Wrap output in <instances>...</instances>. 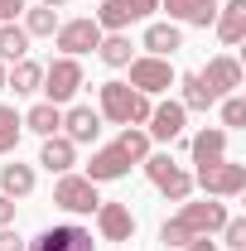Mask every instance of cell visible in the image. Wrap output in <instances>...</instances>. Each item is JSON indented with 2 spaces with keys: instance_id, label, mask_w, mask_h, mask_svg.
I'll return each mask as SVG.
<instances>
[{
  "instance_id": "cell-1",
  "label": "cell",
  "mask_w": 246,
  "mask_h": 251,
  "mask_svg": "<svg viewBox=\"0 0 246 251\" xmlns=\"http://www.w3.org/2000/svg\"><path fill=\"white\" fill-rule=\"evenodd\" d=\"M193 184L203 188L208 198H237V193L246 188V164H237V159H213V164H198Z\"/></svg>"
},
{
  "instance_id": "cell-2",
  "label": "cell",
  "mask_w": 246,
  "mask_h": 251,
  "mask_svg": "<svg viewBox=\"0 0 246 251\" xmlns=\"http://www.w3.org/2000/svg\"><path fill=\"white\" fill-rule=\"evenodd\" d=\"M44 97L53 101V106H63V101H73V97L82 92V63L77 58H53L49 68H44Z\"/></svg>"
},
{
  "instance_id": "cell-3",
  "label": "cell",
  "mask_w": 246,
  "mask_h": 251,
  "mask_svg": "<svg viewBox=\"0 0 246 251\" xmlns=\"http://www.w3.org/2000/svg\"><path fill=\"white\" fill-rule=\"evenodd\" d=\"M53 203H58L63 213H97L101 208V198H97V184L87 174H58V184H53Z\"/></svg>"
},
{
  "instance_id": "cell-4",
  "label": "cell",
  "mask_w": 246,
  "mask_h": 251,
  "mask_svg": "<svg viewBox=\"0 0 246 251\" xmlns=\"http://www.w3.org/2000/svg\"><path fill=\"white\" fill-rule=\"evenodd\" d=\"M130 68V87L135 92H145V97H159V92H169L174 87V68H169V58H130L125 63Z\"/></svg>"
},
{
  "instance_id": "cell-5",
  "label": "cell",
  "mask_w": 246,
  "mask_h": 251,
  "mask_svg": "<svg viewBox=\"0 0 246 251\" xmlns=\"http://www.w3.org/2000/svg\"><path fill=\"white\" fill-rule=\"evenodd\" d=\"M58 49H63V58H82V53H92L97 44H101V29H97V20L92 15H82V20H68V25H58Z\"/></svg>"
},
{
  "instance_id": "cell-6",
  "label": "cell",
  "mask_w": 246,
  "mask_h": 251,
  "mask_svg": "<svg viewBox=\"0 0 246 251\" xmlns=\"http://www.w3.org/2000/svg\"><path fill=\"white\" fill-rule=\"evenodd\" d=\"M25 251H97V247H92V232H87V227L63 222V227H44Z\"/></svg>"
},
{
  "instance_id": "cell-7",
  "label": "cell",
  "mask_w": 246,
  "mask_h": 251,
  "mask_svg": "<svg viewBox=\"0 0 246 251\" xmlns=\"http://www.w3.org/2000/svg\"><path fill=\"white\" fill-rule=\"evenodd\" d=\"M179 222L193 237H213L227 222V203H217V198H208V203H179Z\"/></svg>"
},
{
  "instance_id": "cell-8",
  "label": "cell",
  "mask_w": 246,
  "mask_h": 251,
  "mask_svg": "<svg viewBox=\"0 0 246 251\" xmlns=\"http://www.w3.org/2000/svg\"><path fill=\"white\" fill-rule=\"evenodd\" d=\"M97 97H101V116H106V121L130 126L135 101H140V92H135L130 82H101V87H97Z\"/></svg>"
},
{
  "instance_id": "cell-9",
  "label": "cell",
  "mask_w": 246,
  "mask_h": 251,
  "mask_svg": "<svg viewBox=\"0 0 246 251\" xmlns=\"http://www.w3.org/2000/svg\"><path fill=\"white\" fill-rule=\"evenodd\" d=\"M198 77H203V87L213 97H232L242 87V63L232 58V53H217V58H208V68H203Z\"/></svg>"
},
{
  "instance_id": "cell-10",
  "label": "cell",
  "mask_w": 246,
  "mask_h": 251,
  "mask_svg": "<svg viewBox=\"0 0 246 251\" xmlns=\"http://www.w3.org/2000/svg\"><path fill=\"white\" fill-rule=\"evenodd\" d=\"M97 232H101V242H130L135 237V213L125 203H101L97 208Z\"/></svg>"
},
{
  "instance_id": "cell-11",
  "label": "cell",
  "mask_w": 246,
  "mask_h": 251,
  "mask_svg": "<svg viewBox=\"0 0 246 251\" xmlns=\"http://www.w3.org/2000/svg\"><path fill=\"white\" fill-rule=\"evenodd\" d=\"M184 121H188V111L184 106H179V101H159V106H150V130H145V135H150V140H179V135H184Z\"/></svg>"
},
{
  "instance_id": "cell-12",
  "label": "cell",
  "mask_w": 246,
  "mask_h": 251,
  "mask_svg": "<svg viewBox=\"0 0 246 251\" xmlns=\"http://www.w3.org/2000/svg\"><path fill=\"white\" fill-rule=\"evenodd\" d=\"M63 135L73 145H92L97 135H101V111H92V106H68L63 111Z\"/></svg>"
},
{
  "instance_id": "cell-13",
  "label": "cell",
  "mask_w": 246,
  "mask_h": 251,
  "mask_svg": "<svg viewBox=\"0 0 246 251\" xmlns=\"http://www.w3.org/2000/svg\"><path fill=\"white\" fill-rule=\"evenodd\" d=\"M130 174V159L116 150V145H101L92 159H87V179L92 184H111V179H125Z\"/></svg>"
},
{
  "instance_id": "cell-14",
  "label": "cell",
  "mask_w": 246,
  "mask_h": 251,
  "mask_svg": "<svg viewBox=\"0 0 246 251\" xmlns=\"http://www.w3.org/2000/svg\"><path fill=\"white\" fill-rule=\"evenodd\" d=\"M159 10H169V20L198 25V29H208L217 20V0H159Z\"/></svg>"
},
{
  "instance_id": "cell-15",
  "label": "cell",
  "mask_w": 246,
  "mask_h": 251,
  "mask_svg": "<svg viewBox=\"0 0 246 251\" xmlns=\"http://www.w3.org/2000/svg\"><path fill=\"white\" fill-rule=\"evenodd\" d=\"M188 155H193V164H213V159H227V130H222V126H203V130L188 140Z\"/></svg>"
},
{
  "instance_id": "cell-16",
  "label": "cell",
  "mask_w": 246,
  "mask_h": 251,
  "mask_svg": "<svg viewBox=\"0 0 246 251\" xmlns=\"http://www.w3.org/2000/svg\"><path fill=\"white\" fill-rule=\"evenodd\" d=\"M217 39L232 49V44H242L246 39V0H227V5H217Z\"/></svg>"
},
{
  "instance_id": "cell-17",
  "label": "cell",
  "mask_w": 246,
  "mask_h": 251,
  "mask_svg": "<svg viewBox=\"0 0 246 251\" xmlns=\"http://www.w3.org/2000/svg\"><path fill=\"white\" fill-rule=\"evenodd\" d=\"M39 164H44L49 174H68V169L77 164V145H73L68 135H44V150H39Z\"/></svg>"
},
{
  "instance_id": "cell-18",
  "label": "cell",
  "mask_w": 246,
  "mask_h": 251,
  "mask_svg": "<svg viewBox=\"0 0 246 251\" xmlns=\"http://www.w3.org/2000/svg\"><path fill=\"white\" fill-rule=\"evenodd\" d=\"M145 49H150V58H174L179 49H184V29L169 20V25H150L145 29Z\"/></svg>"
},
{
  "instance_id": "cell-19",
  "label": "cell",
  "mask_w": 246,
  "mask_h": 251,
  "mask_svg": "<svg viewBox=\"0 0 246 251\" xmlns=\"http://www.w3.org/2000/svg\"><path fill=\"white\" fill-rule=\"evenodd\" d=\"M20 121H25V130H34V135H58V130H63V106L39 101V106H29Z\"/></svg>"
},
{
  "instance_id": "cell-20",
  "label": "cell",
  "mask_w": 246,
  "mask_h": 251,
  "mask_svg": "<svg viewBox=\"0 0 246 251\" xmlns=\"http://www.w3.org/2000/svg\"><path fill=\"white\" fill-rule=\"evenodd\" d=\"M39 82H44V68H39L34 58H20L15 68H5V87H15V97L39 92Z\"/></svg>"
},
{
  "instance_id": "cell-21",
  "label": "cell",
  "mask_w": 246,
  "mask_h": 251,
  "mask_svg": "<svg viewBox=\"0 0 246 251\" xmlns=\"http://www.w3.org/2000/svg\"><path fill=\"white\" fill-rule=\"evenodd\" d=\"M0 193L5 198H29L34 193V169L29 164H5L0 169Z\"/></svg>"
},
{
  "instance_id": "cell-22",
  "label": "cell",
  "mask_w": 246,
  "mask_h": 251,
  "mask_svg": "<svg viewBox=\"0 0 246 251\" xmlns=\"http://www.w3.org/2000/svg\"><path fill=\"white\" fill-rule=\"evenodd\" d=\"M58 10H49V5H34V10H25V25H20V29L29 34V39H53V34H58Z\"/></svg>"
},
{
  "instance_id": "cell-23",
  "label": "cell",
  "mask_w": 246,
  "mask_h": 251,
  "mask_svg": "<svg viewBox=\"0 0 246 251\" xmlns=\"http://www.w3.org/2000/svg\"><path fill=\"white\" fill-rule=\"evenodd\" d=\"M174 82L184 87V101H179L184 111H208V106H217V97L203 87V77H198V73H184V77H174Z\"/></svg>"
},
{
  "instance_id": "cell-24",
  "label": "cell",
  "mask_w": 246,
  "mask_h": 251,
  "mask_svg": "<svg viewBox=\"0 0 246 251\" xmlns=\"http://www.w3.org/2000/svg\"><path fill=\"white\" fill-rule=\"evenodd\" d=\"M29 58V34L20 25H0V63H20Z\"/></svg>"
},
{
  "instance_id": "cell-25",
  "label": "cell",
  "mask_w": 246,
  "mask_h": 251,
  "mask_svg": "<svg viewBox=\"0 0 246 251\" xmlns=\"http://www.w3.org/2000/svg\"><path fill=\"white\" fill-rule=\"evenodd\" d=\"M97 53H101V63H106V68H125V63L135 58V53H130V39H125V34H101Z\"/></svg>"
},
{
  "instance_id": "cell-26",
  "label": "cell",
  "mask_w": 246,
  "mask_h": 251,
  "mask_svg": "<svg viewBox=\"0 0 246 251\" xmlns=\"http://www.w3.org/2000/svg\"><path fill=\"white\" fill-rule=\"evenodd\" d=\"M159 193H164L169 203H188V193H193V174L174 164V169H169V174L159 179Z\"/></svg>"
},
{
  "instance_id": "cell-27",
  "label": "cell",
  "mask_w": 246,
  "mask_h": 251,
  "mask_svg": "<svg viewBox=\"0 0 246 251\" xmlns=\"http://www.w3.org/2000/svg\"><path fill=\"white\" fill-rule=\"evenodd\" d=\"M125 25H135V20H130V10H125V0H101V10H97V29L121 34Z\"/></svg>"
},
{
  "instance_id": "cell-28",
  "label": "cell",
  "mask_w": 246,
  "mask_h": 251,
  "mask_svg": "<svg viewBox=\"0 0 246 251\" xmlns=\"http://www.w3.org/2000/svg\"><path fill=\"white\" fill-rule=\"evenodd\" d=\"M116 150H121L130 164H140V159L150 155V135H145V130H135V126H125V130H121V140H116Z\"/></svg>"
},
{
  "instance_id": "cell-29",
  "label": "cell",
  "mask_w": 246,
  "mask_h": 251,
  "mask_svg": "<svg viewBox=\"0 0 246 251\" xmlns=\"http://www.w3.org/2000/svg\"><path fill=\"white\" fill-rule=\"evenodd\" d=\"M20 130H25L20 111H15V106H0V155H10V150L20 145Z\"/></svg>"
},
{
  "instance_id": "cell-30",
  "label": "cell",
  "mask_w": 246,
  "mask_h": 251,
  "mask_svg": "<svg viewBox=\"0 0 246 251\" xmlns=\"http://www.w3.org/2000/svg\"><path fill=\"white\" fill-rule=\"evenodd\" d=\"M242 126H246V101L237 92L222 97V130H242Z\"/></svg>"
},
{
  "instance_id": "cell-31",
  "label": "cell",
  "mask_w": 246,
  "mask_h": 251,
  "mask_svg": "<svg viewBox=\"0 0 246 251\" xmlns=\"http://www.w3.org/2000/svg\"><path fill=\"white\" fill-rule=\"evenodd\" d=\"M159 242H164V247H179V251H184L188 242H193V232H188V227H184L179 218H169L164 227H159Z\"/></svg>"
},
{
  "instance_id": "cell-32",
  "label": "cell",
  "mask_w": 246,
  "mask_h": 251,
  "mask_svg": "<svg viewBox=\"0 0 246 251\" xmlns=\"http://www.w3.org/2000/svg\"><path fill=\"white\" fill-rule=\"evenodd\" d=\"M222 242H227V251H246V222L242 218H227V222H222Z\"/></svg>"
},
{
  "instance_id": "cell-33",
  "label": "cell",
  "mask_w": 246,
  "mask_h": 251,
  "mask_svg": "<svg viewBox=\"0 0 246 251\" xmlns=\"http://www.w3.org/2000/svg\"><path fill=\"white\" fill-rule=\"evenodd\" d=\"M125 10H130V20H150L159 10V0H125Z\"/></svg>"
},
{
  "instance_id": "cell-34",
  "label": "cell",
  "mask_w": 246,
  "mask_h": 251,
  "mask_svg": "<svg viewBox=\"0 0 246 251\" xmlns=\"http://www.w3.org/2000/svg\"><path fill=\"white\" fill-rule=\"evenodd\" d=\"M25 15V0H0V25H15Z\"/></svg>"
},
{
  "instance_id": "cell-35",
  "label": "cell",
  "mask_w": 246,
  "mask_h": 251,
  "mask_svg": "<svg viewBox=\"0 0 246 251\" xmlns=\"http://www.w3.org/2000/svg\"><path fill=\"white\" fill-rule=\"evenodd\" d=\"M0 251H25V242H20L10 227H0Z\"/></svg>"
},
{
  "instance_id": "cell-36",
  "label": "cell",
  "mask_w": 246,
  "mask_h": 251,
  "mask_svg": "<svg viewBox=\"0 0 246 251\" xmlns=\"http://www.w3.org/2000/svg\"><path fill=\"white\" fill-rule=\"evenodd\" d=\"M10 222H15V198L0 193V227H10Z\"/></svg>"
},
{
  "instance_id": "cell-37",
  "label": "cell",
  "mask_w": 246,
  "mask_h": 251,
  "mask_svg": "<svg viewBox=\"0 0 246 251\" xmlns=\"http://www.w3.org/2000/svg\"><path fill=\"white\" fill-rule=\"evenodd\" d=\"M184 251H217V242H213V237H193Z\"/></svg>"
},
{
  "instance_id": "cell-38",
  "label": "cell",
  "mask_w": 246,
  "mask_h": 251,
  "mask_svg": "<svg viewBox=\"0 0 246 251\" xmlns=\"http://www.w3.org/2000/svg\"><path fill=\"white\" fill-rule=\"evenodd\" d=\"M39 5H49V10H58V5H68V0H39Z\"/></svg>"
},
{
  "instance_id": "cell-39",
  "label": "cell",
  "mask_w": 246,
  "mask_h": 251,
  "mask_svg": "<svg viewBox=\"0 0 246 251\" xmlns=\"http://www.w3.org/2000/svg\"><path fill=\"white\" fill-rule=\"evenodd\" d=\"M0 92H5V63H0Z\"/></svg>"
}]
</instances>
